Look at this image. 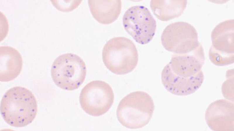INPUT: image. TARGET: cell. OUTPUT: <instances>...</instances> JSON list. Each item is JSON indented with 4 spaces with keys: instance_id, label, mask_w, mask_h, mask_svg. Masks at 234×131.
Listing matches in <instances>:
<instances>
[{
    "instance_id": "cell-7",
    "label": "cell",
    "mask_w": 234,
    "mask_h": 131,
    "mask_svg": "<svg viewBox=\"0 0 234 131\" xmlns=\"http://www.w3.org/2000/svg\"><path fill=\"white\" fill-rule=\"evenodd\" d=\"M114 100L113 90L107 83L101 80L92 81L82 90L79 97L80 106L88 114L99 116L107 112Z\"/></svg>"
},
{
    "instance_id": "cell-3",
    "label": "cell",
    "mask_w": 234,
    "mask_h": 131,
    "mask_svg": "<svg viewBox=\"0 0 234 131\" xmlns=\"http://www.w3.org/2000/svg\"><path fill=\"white\" fill-rule=\"evenodd\" d=\"M154 109L152 97L141 91L129 93L120 101L116 115L119 122L130 129L143 127L151 119Z\"/></svg>"
},
{
    "instance_id": "cell-11",
    "label": "cell",
    "mask_w": 234,
    "mask_h": 131,
    "mask_svg": "<svg viewBox=\"0 0 234 131\" xmlns=\"http://www.w3.org/2000/svg\"><path fill=\"white\" fill-rule=\"evenodd\" d=\"M23 60L20 53L9 46L0 47V80L8 82L16 78L22 68Z\"/></svg>"
},
{
    "instance_id": "cell-10",
    "label": "cell",
    "mask_w": 234,
    "mask_h": 131,
    "mask_svg": "<svg viewBox=\"0 0 234 131\" xmlns=\"http://www.w3.org/2000/svg\"><path fill=\"white\" fill-rule=\"evenodd\" d=\"M234 106L225 100H216L210 104L205 114L206 122L213 131H233Z\"/></svg>"
},
{
    "instance_id": "cell-12",
    "label": "cell",
    "mask_w": 234,
    "mask_h": 131,
    "mask_svg": "<svg viewBox=\"0 0 234 131\" xmlns=\"http://www.w3.org/2000/svg\"><path fill=\"white\" fill-rule=\"evenodd\" d=\"M90 11L94 18L103 24H111L121 13V0H88Z\"/></svg>"
},
{
    "instance_id": "cell-9",
    "label": "cell",
    "mask_w": 234,
    "mask_h": 131,
    "mask_svg": "<svg viewBox=\"0 0 234 131\" xmlns=\"http://www.w3.org/2000/svg\"><path fill=\"white\" fill-rule=\"evenodd\" d=\"M234 19L221 22L212 31V45L209 54L215 65L223 66L234 63Z\"/></svg>"
},
{
    "instance_id": "cell-6",
    "label": "cell",
    "mask_w": 234,
    "mask_h": 131,
    "mask_svg": "<svg viewBox=\"0 0 234 131\" xmlns=\"http://www.w3.org/2000/svg\"><path fill=\"white\" fill-rule=\"evenodd\" d=\"M123 23L126 31L140 44L148 43L155 34L156 21L148 9L143 6L129 8L123 16Z\"/></svg>"
},
{
    "instance_id": "cell-5",
    "label": "cell",
    "mask_w": 234,
    "mask_h": 131,
    "mask_svg": "<svg viewBox=\"0 0 234 131\" xmlns=\"http://www.w3.org/2000/svg\"><path fill=\"white\" fill-rule=\"evenodd\" d=\"M51 75L55 84L60 88L71 91L78 89L87 75L86 65L78 55L67 53L58 56L53 62Z\"/></svg>"
},
{
    "instance_id": "cell-2",
    "label": "cell",
    "mask_w": 234,
    "mask_h": 131,
    "mask_svg": "<svg viewBox=\"0 0 234 131\" xmlns=\"http://www.w3.org/2000/svg\"><path fill=\"white\" fill-rule=\"evenodd\" d=\"M1 115L8 124L15 127H22L31 123L37 111V100L31 91L17 86L8 90L2 99Z\"/></svg>"
},
{
    "instance_id": "cell-13",
    "label": "cell",
    "mask_w": 234,
    "mask_h": 131,
    "mask_svg": "<svg viewBox=\"0 0 234 131\" xmlns=\"http://www.w3.org/2000/svg\"><path fill=\"white\" fill-rule=\"evenodd\" d=\"M187 0H151L150 7L159 20L167 21L180 16L185 10Z\"/></svg>"
},
{
    "instance_id": "cell-4",
    "label": "cell",
    "mask_w": 234,
    "mask_h": 131,
    "mask_svg": "<svg viewBox=\"0 0 234 131\" xmlns=\"http://www.w3.org/2000/svg\"><path fill=\"white\" fill-rule=\"evenodd\" d=\"M102 58L110 71L117 75H124L135 68L138 54L136 46L131 40L117 37L106 43L102 50Z\"/></svg>"
},
{
    "instance_id": "cell-8",
    "label": "cell",
    "mask_w": 234,
    "mask_h": 131,
    "mask_svg": "<svg viewBox=\"0 0 234 131\" xmlns=\"http://www.w3.org/2000/svg\"><path fill=\"white\" fill-rule=\"evenodd\" d=\"M161 41L166 50L177 54L190 52L200 44L195 28L184 22L173 23L168 25L162 33Z\"/></svg>"
},
{
    "instance_id": "cell-1",
    "label": "cell",
    "mask_w": 234,
    "mask_h": 131,
    "mask_svg": "<svg viewBox=\"0 0 234 131\" xmlns=\"http://www.w3.org/2000/svg\"><path fill=\"white\" fill-rule=\"evenodd\" d=\"M204 61V51L201 44L188 53L174 54L161 72V81L165 88L178 96L195 93L204 81L201 69Z\"/></svg>"
}]
</instances>
